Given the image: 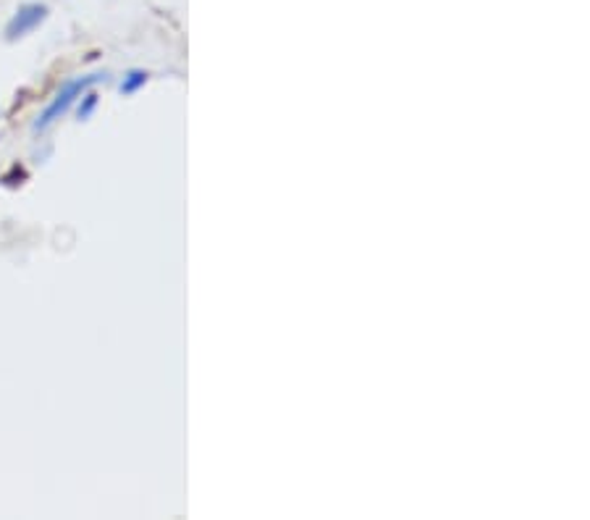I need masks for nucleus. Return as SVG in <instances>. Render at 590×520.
<instances>
[{
	"label": "nucleus",
	"mask_w": 590,
	"mask_h": 520,
	"mask_svg": "<svg viewBox=\"0 0 590 520\" xmlns=\"http://www.w3.org/2000/svg\"><path fill=\"white\" fill-rule=\"evenodd\" d=\"M108 74H87V77H77V80H69V82L63 84L58 92H55V98L51 100V106L40 113V118L34 121V132H45V129H51L55 121L61 118V116H66L69 109L80 100L81 95L87 92V90H92L95 84L106 82Z\"/></svg>",
	"instance_id": "nucleus-1"
},
{
	"label": "nucleus",
	"mask_w": 590,
	"mask_h": 520,
	"mask_svg": "<svg viewBox=\"0 0 590 520\" xmlns=\"http://www.w3.org/2000/svg\"><path fill=\"white\" fill-rule=\"evenodd\" d=\"M45 19H48V8H45V5H40V3H27V5H22V8L14 14V19L8 22V27H5V40L14 43V40L24 37L32 29L40 27Z\"/></svg>",
	"instance_id": "nucleus-2"
},
{
	"label": "nucleus",
	"mask_w": 590,
	"mask_h": 520,
	"mask_svg": "<svg viewBox=\"0 0 590 520\" xmlns=\"http://www.w3.org/2000/svg\"><path fill=\"white\" fill-rule=\"evenodd\" d=\"M150 80V74L147 71H142V69H132V71H126V77H124V82H121V92L124 95H135L139 87H145Z\"/></svg>",
	"instance_id": "nucleus-3"
},
{
	"label": "nucleus",
	"mask_w": 590,
	"mask_h": 520,
	"mask_svg": "<svg viewBox=\"0 0 590 520\" xmlns=\"http://www.w3.org/2000/svg\"><path fill=\"white\" fill-rule=\"evenodd\" d=\"M95 109H98V95L87 90V92L81 95L80 109H77V116H80V121H87V118H89V116L95 113Z\"/></svg>",
	"instance_id": "nucleus-4"
}]
</instances>
